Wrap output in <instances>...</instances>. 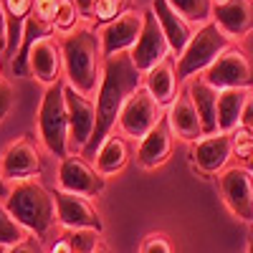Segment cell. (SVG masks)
Masks as SVG:
<instances>
[{
  "label": "cell",
  "mask_w": 253,
  "mask_h": 253,
  "mask_svg": "<svg viewBox=\"0 0 253 253\" xmlns=\"http://www.w3.org/2000/svg\"><path fill=\"white\" fill-rule=\"evenodd\" d=\"M203 79L210 86H215L218 91H225V89L253 91V63H251L248 53L233 43L228 51H223L218 56V61L203 74Z\"/></svg>",
  "instance_id": "52a82bcc"
},
{
  "label": "cell",
  "mask_w": 253,
  "mask_h": 253,
  "mask_svg": "<svg viewBox=\"0 0 253 253\" xmlns=\"http://www.w3.org/2000/svg\"><path fill=\"white\" fill-rule=\"evenodd\" d=\"M150 8H152V13L157 15V20H160V26H162L167 41H170L172 56L177 58V56L185 51V46L190 43V38L195 36L198 28L190 23V20H185L170 3H167V0H152Z\"/></svg>",
  "instance_id": "ffe728a7"
},
{
  "label": "cell",
  "mask_w": 253,
  "mask_h": 253,
  "mask_svg": "<svg viewBox=\"0 0 253 253\" xmlns=\"http://www.w3.org/2000/svg\"><path fill=\"white\" fill-rule=\"evenodd\" d=\"M58 5H61V0H36L31 15H36L38 20H43V23H51V26H53L56 13H58Z\"/></svg>",
  "instance_id": "e575fe53"
},
{
  "label": "cell",
  "mask_w": 253,
  "mask_h": 253,
  "mask_svg": "<svg viewBox=\"0 0 253 253\" xmlns=\"http://www.w3.org/2000/svg\"><path fill=\"white\" fill-rule=\"evenodd\" d=\"M53 33V26L51 23H43V20H38L36 15H31L23 26V38H20V48L15 53V58H10V71L13 76H31V69H28V53L33 48L36 41L46 38Z\"/></svg>",
  "instance_id": "cb8c5ba5"
},
{
  "label": "cell",
  "mask_w": 253,
  "mask_h": 253,
  "mask_svg": "<svg viewBox=\"0 0 253 253\" xmlns=\"http://www.w3.org/2000/svg\"><path fill=\"white\" fill-rule=\"evenodd\" d=\"M33 3L36 0H3V5L8 10V18H10V41H8V51H5L8 58H15V53L20 48L23 26L33 13Z\"/></svg>",
  "instance_id": "484cf974"
},
{
  "label": "cell",
  "mask_w": 253,
  "mask_h": 253,
  "mask_svg": "<svg viewBox=\"0 0 253 253\" xmlns=\"http://www.w3.org/2000/svg\"><path fill=\"white\" fill-rule=\"evenodd\" d=\"M139 253H175V248H172L170 236L160 233V230H157V233H150V236L142 241Z\"/></svg>",
  "instance_id": "d6a6232c"
},
{
  "label": "cell",
  "mask_w": 253,
  "mask_h": 253,
  "mask_svg": "<svg viewBox=\"0 0 253 253\" xmlns=\"http://www.w3.org/2000/svg\"><path fill=\"white\" fill-rule=\"evenodd\" d=\"M185 20H190L195 28L205 26L213 20V8H215V0H167Z\"/></svg>",
  "instance_id": "4316f807"
},
{
  "label": "cell",
  "mask_w": 253,
  "mask_h": 253,
  "mask_svg": "<svg viewBox=\"0 0 253 253\" xmlns=\"http://www.w3.org/2000/svg\"><path fill=\"white\" fill-rule=\"evenodd\" d=\"M61 236L71 243L74 253H96L101 243V233L96 230H61Z\"/></svg>",
  "instance_id": "f546056e"
},
{
  "label": "cell",
  "mask_w": 253,
  "mask_h": 253,
  "mask_svg": "<svg viewBox=\"0 0 253 253\" xmlns=\"http://www.w3.org/2000/svg\"><path fill=\"white\" fill-rule=\"evenodd\" d=\"M126 162H129V139L122 137L119 132H112L107 139L99 144V150L94 155V167L96 172L104 177L119 175Z\"/></svg>",
  "instance_id": "603a6c76"
},
{
  "label": "cell",
  "mask_w": 253,
  "mask_h": 253,
  "mask_svg": "<svg viewBox=\"0 0 253 253\" xmlns=\"http://www.w3.org/2000/svg\"><path fill=\"white\" fill-rule=\"evenodd\" d=\"M213 23L233 41L253 33V0H220L213 8Z\"/></svg>",
  "instance_id": "d6986e66"
},
{
  "label": "cell",
  "mask_w": 253,
  "mask_h": 253,
  "mask_svg": "<svg viewBox=\"0 0 253 253\" xmlns=\"http://www.w3.org/2000/svg\"><path fill=\"white\" fill-rule=\"evenodd\" d=\"M142 81H144V74L132 63L129 53H117L104 61L101 84H99V91L94 99L96 101V132H94L89 150L84 152V157H94L99 144L117 129V122H119V114L124 109L126 99L142 86Z\"/></svg>",
  "instance_id": "6da1fadb"
},
{
  "label": "cell",
  "mask_w": 253,
  "mask_h": 253,
  "mask_svg": "<svg viewBox=\"0 0 253 253\" xmlns=\"http://www.w3.org/2000/svg\"><path fill=\"white\" fill-rule=\"evenodd\" d=\"M251 94L253 91H248V89H225V91H220V99H218V132L230 134L233 129H238L243 109H246Z\"/></svg>",
  "instance_id": "d4e9b609"
},
{
  "label": "cell",
  "mask_w": 253,
  "mask_h": 253,
  "mask_svg": "<svg viewBox=\"0 0 253 253\" xmlns=\"http://www.w3.org/2000/svg\"><path fill=\"white\" fill-rule=\"evenodd\" d=\"M28 236H31V233L10 215L5 200L0 198V248H10V246L20 243V241L28 238Z\"/></svg>",
  "instance_id": "83f0119b"
},
{
  "label": "cell",
  "mask_w": 253,
  "mask_h": 253,
  "mask_svg": "<svg viewBox=\"0 0 253 253\" xmlns=\"http://www.w3.org/2000/svg\"><path fill=\"white\" fill-rule=\"evenodd\" d=\"M5 253H48V251L43 248V241H41V238L28 236V238H23L20 243H15V246L5 248Z\"/></svg>",
  "instance_id": "d590c367"
},
{
  "label": "cell",
  "mask_w": 253,
  "mask_h": 253,
  "mask_svg": "<svg viewBox=\"0 0 253 253\" xmlns=\"http://www.w3.org/2000/svg\"><path fill=\"white\" fill-rule=\"evenodd\" d=\"M236 41L230 38L228 33L220 31L218 23H205L195 31V36L190 38V43L185 46V51L177 56V79L180 84L190 81L193 76L205 74L213 63L218 61V56L223 51H228Z\"/></svg>",
  "instance_id": "5b68a950"
},
{
  "label": "cell",
  "mask_w": 253,
  "mask_h": 253,
  "mask_svg": "<svg viewBox=\"0 0 253 253\" xmlns=\"http://www.w3.org/2000/svg\"><path fill=\"white\" fill-rule=\"evenodd\" d=\"M74 5L79 8L81 20H91V23H94V8H96V0H74Z\"/></svg>",
  "instance_id": "74e56055"
},
{
  "label": "cell",
  "mask_w": 253,
  "mask_h": 253,
  "mask_svg": "<svg viewBox=\"0 0 253 253\" xmlns=\"http://www.w3.org/2000/svg\"><path fill=\"white\" fill-rule=\"evenodd\" d=\"M63 51V81L84 96L94 99L104 74V51L99 31L81 23L76 31L58 36Z\"/></svg>",
  "instance_id": "7a4b0ae2"
},
{
  "label": "cell",
  "mask_w": 253,
  "mask_h": 253,
  "mask_svg": "<svg viewBox=\"0 0 253 253\" xmlns=\"http://www.w3.org/2000/svg\"><path fill=\"white\" fill-rule=\"evenodd\" d=\"M142 26H144V8H129L117 20L101 26L99 38H101L104 58H112L117 53H129L142 33Z\"/></svg>",
  "instance_id": "5bb4252c"
},
{
  "label": "cell",
  "mask_w": 253,
  "mask_h": 253,
  "mask_svg": "<svg viewBox=\"0 0 253 253\" xmlns=\"http://www.w3.org/2000/svg\"><path fill=\"white\" fill-rule=\"evenodd\" d=\"M167 122H170L175 137L182 139V142L195 144L198 139L205 137L203 122H200V117H198V109H195V104H193V96H190V91L185 89V84L180 86L177 99L170 104V107H167Z\"/></svg>",
  "instance_id": "ac0fdd59"
},
{
  "label": "cell",
  "mask_w": 253,
  "mask_h": 253,
  "mask_svg": "<svg viewBox=\"0 0 253 253\" xmlns=\"http://www.w3.org/2000/svg\"><path fill=\"white\" fill-rule=\"evenodd\" d=\"M185 89L190 91V96H193V104H195L198 117L203 122L205 137L218 134V99H220V91L215 86H210V84L203 79V74L185 81Z\"/></svg>",
  "instance_id": "7402d4cb"
},
{
  "label": "cell",
  "mask_w": 253,
  "mask_h": 253,
  "mask_svg": "<svg viewBox=\"0 0 253 253\" xmlns=\"http://www.w3.org/2000/svg\"><path fill=\"white\" fill-rule=\"evenodd\" d=\"M28 69H31V76L38 84H43V86H53V84L63 81V51L56 33L33 43L28 53Z\"/></svg>",
  "instance_id": "9a60e30c"
},
{
  "label": "cell",
  "mask_w": 253,
  "mask_h": 253,
  "mask_svg": "<svg viewBox=\"0 0 253 253\" xmlns=\"http://www.w3.org/2000/svg\"><path fill=\"white\" fill-rule=\"evenodd\" d=\"M5 205L10 210V215L23 225L31 236H36L41 241L48 238L51 230L58 225L56 195H53V190H48L38 177L10 182Z\"/></svg>",
  "instance_id": "3957f363"
},
{
  "label": "cell",
  "mask_w": 253,
  "mask_h": 253,
  "mask_svg": "<svg viewBox=\"0 0 253 253\" xmlns=\"http://www.w3.org/2000/svg\"><path fill=\"white\" fill-rule=\"evenodd\" d=\"M0 253H5V248H0Z\"/></svg>",
  "instance_id": "f6af8a7d"
},
{
  "label": "cell",
  "mask_w": 253,
  "mask_h": 253,
  "mask_svg": "<svg viewBox=\"0 0 253 253\" xmlns=\"http://www.w3.org/2000/svg\"><path fill=\"white\" fill-rule=\"evenodd\" d=\"M230 157H233V144H230V134H225V132L203 137L190 150V160H193V165L203 175L223 172Z\"/></svg>",
  "instance_id": "2e32d148"
},
{
  "label": "cell",
  "mask_w": 253,
  "mask_h": 253,
  "mask_svg": "<svg viewBox=\"0 0 253 253\" xmlns=\"http://www.w3.org/2000/svg\"><path fill=\"white\" fill-rule=\"evenodd\" d=\"M48 253H74V248H71V243H69L66 238H63V236H58V238L51 243Z\"/></svg>",
  "instance_id": "f35d334b"
},
{
  "label": "cell",
  "mask_w": 253,
  "mask_h": 253,
  "mask_svg": "<svg viewBox=\"0 0 253 253\" xmlns=\"http://www.w3.org/2000/svg\"><path fill=\"white\" fill-rule=\"evenodd\" d=\"M215 3H220V0H215Z\"/></svg>",
  "instance_id": "bcb514c9"
},
{
  "label": "cell",
  "mask_w": 253,
  "mask_h": 253,
  "mask_svg": "<svg viewBox=\"0 0 253 253\" xmlns=\"http://www.w3.org/2000/svg\"><path fill=\"white\" fill-rule=\"evenodd\" d=\"M230 144H233V155L243 162L253 160V129L248 126H238L230 132Z\"/></svg>",
  "instance_id": "1f68e13d"
},
{
  "label": "cell",
  "mask_w": 253,
  "mask_h": 253,
  "mask_svg": "<svg viewBox=\"0 0 253 253\" xmlns=\"http://www.w3.org/2000/svg\"><path fill=\"white\" fill-rule=\"evenodd\" d=\"M66 109H69V147L71 155H84L96 132V101L74 91L66 84Z\"/></svg>",
  "instance_id": "30bf717a"
},
{
  "label": "cell",
  "mask_w": 253,
  "mask_h": 253,
  "mask_svg": "<svg viewBox=\"0 0 253 253\" xmlns=\"http://www.w3.org/2000/svg\"><path fill=\"white\" fill-rule=\"evenodd\" d=\"M142 86L150 91L162 107L167 109L170 104L177 99L180 94V79H177V58L175 56H167L162 63H157L155 69H150L144 74Z\"/></svg>",
  "instance_id": "44dd1931"
},
{
  "label": "cell",
  "mask_w": 253,
  "mask_h": 253,
  "mask_svg": "<svg viewBox=\"0 0 253 253\" xmlns=\"http://www.w3.org/2000/svg\"><path fill=\"white\" fill-rule=\"evenodd\" d=\"M241 126H248V129H253V94L246 104V109H243V117H241Z\"/></svg>",
  "instance_id": "ab89813d"
},
{
  "label": "cell",
  "mask_w": 253,
  "mask_h": 253,
  "mask_svg": "<svg viewBox=\"0 0 253 253\" xmlns=\"http://www.w3.org/2000/svg\"><path fill=\"white\" fill-rule=\"evenodd\" d=\"M129 10V0H96L94 8V23L107 26L112 20H117L122 13Z\"/></svg>",
  "instance_id": "4dcf8cb0"
},
{
  "label": "cell",
  "mask_w": 253,
  "mask_h": 253,
  "mask_svg": "<svg viewBox=\"0 0 253 253\" xmlns=\"http://www.w3.org/2000/svg\"><path fill=\"white\" fill-rule=\"evenodd\" d=\"M96 253H112V248H109L107 243L101 241V243H99V248H96Z\"/></svg>",
  "instance_id": "b9f144b4"
},
{
  "label": "cell",
  "mask_w": 253,
  "mask_h": 253,
  "mask_svg": "<svg viewBox=\"0 0 253 253\" xmlns=\"http://www.w3.org/2000/svg\"><path fill=\"white\" fill-rule=\"evenodd\" d=\"M129 56H132V63L142 74L155 69L167 56H172L170 41H167V36L160 26L157 15L152 13V8H144V26H142V33L137 38L134 48L129 51Z\"/></svg>",
  "instance_id": "8fae6325"
},
{
  "label": "cell",
  "mask_w": 253,
  "mask_h": 253,
  "mask_svg": "<svg viewBox=\"0 0 253 253\" xmlns=\"http://www.w3.org/2000/svg\"><path fill=\"white\" fill-rule=\"evenodd\" d=\"M43 170V157H41V142H36L31 134H23L5 144L0 152V172L8 182L31 180L38 177Z\"/></svg>",
  "instance_id": "ba28073f"
},
{
  "label": "cell",
  "mask_w": 253,
  "mask_h": 253,
  "mask_svg": "<svg viewBox=\"0 0 253 253\" xmlns=\"http://www.w3.org/2000/svg\"><path fill=\"white\" fill-rule=\"evenodd\" d=\"M8 41H10V18H8V10L0 0V53L5 56L8 51Z\"/></svg>",
  "instance_id": "8d00e7d4"
},
{
  "label": "cell",
  "mask_w": 253,
  "mask_h": 253,
  "mask_svg": "<svg viewBox=\"0 0 253 253\" xmlns=\"http://www.w3.org/2000/svg\"><path fill=\"white\" fill-rule=\"evenodd\" d=\"M218 187L230 215L253 223V172L243 165L225 167L218 175Z\"/></svg>",
  "instance_id": "9c48e42d"
},
{
  "label": "cell",
  "mask_w": 253,
  "mask_h": 253,
  "mask_svg": "<svg viewBox=\"0 0 253 253\" xmlns=\"http://www.w3.org/2000/svg\"><path fill=\"white\" fill-rule=\"evenodd\" d=\"M165 117H167V109L144 86H139L129 99H126L124 109L119 114V122H117V129H119L122 137L139 142L150 134Z\"/></svg>",
  "instance_id": "8992f818"
},
{
  "label": "cell",
  "mask_w": 253,
  "mask_h": 253,
  "mask_svg": "<svg viewBox=\"0 0 253 253\" xmlns=\"http://www.w3.org/2000/svg\"><path fill=\"white\" fill-rule=\"evenodd\" d=\"M3 56V53H0ZM0 81H3V58H0Z\"/></svg>",
  "instance_id": "ee69618b"
},
{
  "label": "cell",
  "mask_w": 253,
  "mask_h": 253,
  "mask_svg": "<svg viewBox=\"0 0 253 253\" xmlns=\"http://www.w3.org/2000/svg\"><path fill=\"white\" fill-rule=\"evenodd\" d=\"M79 26H81V15H79V8L74 5V0H61L56 20H53V33L63 36V33L76 31Z\"/></svg>",
  "instance_id": "f1b7e54d"
},
{
  "label": "cell",
  "mask_w": 253,
  "mask_h": 253,
  "mask_svg": "<svg viewBox=\"0 0 253 253\" xmlns=\"http://www.w3.org/2000/svg\"><path fill=\"white\" fill-rule=\"evenodd\" d=\"M172 150H175V132H172L170 122H167V117H165L144 139H139V144H137V165L142 167V170H157V167H162L167 160H170Z\"/></svg>",
  "instance_id": "e0dca14e"
},
{
  "label": "cell",
  "mask_w": 253,
  "mask_h": 253,
  "mask_svg": "<svg viewBox=\"0 0 253 253\" xmlns=\"http://www.w3.org/2000/svg\"><path fill=\"white\" fill-rule=\"evenodd\" d=\"M38 142L58 162L71 155L69 147V109H66V81L46 86L38 104Z\"/></svg>",
  "instance_id": "277c9868"
},
{
  "label": "cell",
  "mask_w": 253,
  "mask_h": 253,
  "mask_svg": "<svg viewBox=\"0 0 253 253\" xmlns=\"http://www.w3.org/2000/svg\"><path fill=\"white\" fill-rule=\"evenodd\" d=\"M56 187L63 193H74L84 198H96L104 187L107 177L96 172V167L86 162L84 155H69L66 160L58 162V180Z\"/></svg>",
  "instance_id": "7c38bea8"
},
{
  "label": "cell",
  "mask_w": 253,
  "mask_h": 253,
  "mask_svg": "<svg viewBox=\"0 0 253 253\" xmlns=\"http://www.w3.org/2000/svg\"><path fill=\"white\" fill-rule=\"evenodd\" d=\"M248 253H253V230H251V236H248Z\"/></svg>",
  "instance_id": "7bdbcfd3"
},
{
  "label": "cell",
  "mask_w": 253,
  "mask_h": 253,
  "mask_svg": "<svg viewBox=\"0 0 253 253\" xmlns=\"http://www.w3.org/2000/svg\"><path fill=\"white\" fill-rule=\"evenodd\" d=\"M8 190H10V182L3 177V172H0V198H3V200L8 198Z\"/></svg>",
  "instance_id": "60d3db41"
},
{
  "label": "cell",
  "mask_w": 253,
  "mask_h": 253,
  "mask_svg": "<svg viewBox=\"0 0 253 253\" xmlns=\"http://www.w3.org/2000/svg\"><path fill=\"white\" fill-rule=\"evenodd\" d=\"M13 107H15V86L8 79H3L0 81V124L13 112Z\"/></svg>",
  "instance_id": "836d02e7"
},
{
  "label": "cell",
  "mask_w": 253,
  "mask_h": 253,
  "mask_svg": "<svg viewBox=\"0 0 253 253\" xmlns=\"http://www.w3.org/2000/svg\"><path fill=\"white\" fill-rule=\"evenodd\" d=\"M53 195H56V213L61 230H96V233L104 230L101 213L91 203V198L63 193L58 187L53 190Z\"/></svg>",
  "instance_id": "4fadbf2b"
}]
</instances>
